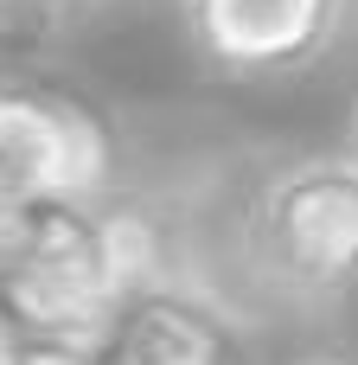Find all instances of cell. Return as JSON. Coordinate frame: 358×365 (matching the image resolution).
I'll return each instance as SVG.
<instances>
[{
    "instance_id": "cell-1",
    "label": "cell",
    "mask_w": 358,
    "mask_h": 365,
    "mask_svg": "<svg viewBox=\"0 0 358 365\" xmlns=\"http://www.w3.org/2000/svg\"><path fill=\"white\" fill-rule=\"evenodd\" d=\"M231 314H333L358 302V160L282 154L224 218Z\"/></svg>"
},
{
    "instance_id": "cell-2",
    "label": "cell",
    "mask_w": 358,
    "mask_h": 365,
    "mask_svg": "<svg viewBox=\"0 0 358 365\" xmlns=\"http://www.w3.org/2000/svg\"><path fill=\"white\" fill-rule=\"evenodd\" d=\"M0 289L13 295L32 334L102 346L115 314L141 289H154V250H147V225L128 186L102 205H45L19 269Z\"/></svg>"
},
{
    "instance_id": "cell-3",
    "label": "cell",
    "mask_w": 358,
    "mask_h": 365,
    "mask_svg": "<svg viewBox=\"0 0 358 365\" xmlns=\"http://www.w3.org/2000/svg\"><path fill=\"white\" fill-rule=\"evenodd\" d=\"M128 186L115 109L51 71H0V199L13 205H102Z\"/></svg>"
},
{
    "instance_id": "cell-4",
    "label": "cell",
    "mask_w": 358,
    "mask_h": 365,
    "mask_svg": "<svg viewBox=\"0 0 358 365\" xmlns=\"http://www.w3.org/2000/svg\"><path fill=\"white\" fill-rule=\"evenodd\" d=\"M179 19L211 77L295 83L333 58L352 0H179Z\"/></svg>"
},
{
    "instance_id": "cell-5",
    "label": "cell",
    "mask_w": 358,
    "mask_h": 365,
    "mask_svg": "<svg viewBox=\"0 0 358 365\" xmlns=\"http://www.w3.org/2000/svg\"><path fill=\"white\" fill-rule=\"evenodd\" d=\"M96 365H256L243 321L186 289H141L102 334Z\"/></svg>"
},
{
    "instance_id": "cell-6",
    "label": "cell",
    "mask_w": 358,
    "mask_h": 365,
    "mask_svg": "<svg viewBox=\"0 0 358 365\" xmlns=\"http://www.w3.org/2000/svg\"><path fill=\"white\" fill-rule=\"evenodd\" d=\"M109 0H0V38H64Z\"/></svg>"
},
{
    "instance_id": "cell-7",
    "label": "cell",
    "mask_w": 358,
    "mask_h": 365,
    "mask_svg": "<svg viewBox=\"0 0 358 365\" xmlns=\"http://www.w3.org/2000/svg\"><path fill=\"white\" fill-rule=\"evenodd\" d=\"M32 225H38V212H32V205L0 199V282L19 269V257H26V244H32Z\"/></svg>"
},
{
    "instance_id": "cell-8",
    "label": "cell",
    "mask_w": 358,
    "mask_h": 365,
    "mask_svg": "<svg viewBox=\"0 0 358 365\" xmlns=\"http://www.w3.org/2000/svg\"><path fill=\"white\" fill-rule=\"evenodd\" d=\"M13 365H96V346H70V340H45V334H32L26 346H19V359Z\"/></svg>"
},
{
    "instance_id": "cell-9",
    "label": "cell",
    "mask_w": 358,
    "mask_h": 365,
    "mask_svg": "<svg viewBox=\"0 0 358 365\" xmlns=\"http://www.w3.org/2000/svg\"><path fill=\"white\" fill-rule=\"evenodd\" d=\"M26 340H32V327L19 321V308H13V295L0 289V365H13V359H19V346H26Z\"/></svg>"
},
{
    "instance_id": "cell-10",
    "label": "cell",
    "mask_w": 358,
    "mask_h": 365,
    "mask_svg": "<svg viewBox=\"0 0 358 365\" xmlns=\"http://www.w3.org/2000/svg\"><path fill=\"white\" fill-rule=\"evenodd\" d=\"M295 365H358V359H346V353H307V359H295Z\"/></svg>"
},
{
    "instance_id": "cell-11",
    "label": "cell",
    "mask_w": 358,
    "mask_h": 365,
    "mask_svg": "<svg viewBox=\"0 0 358 365\" xmlns=\"http://www.w3.org/2000/svg\"><path fill=\"white\" fill-rule=\"evenodd\" d=\"M346 154L358 160V103H352V115H346Z\"/></svg>"
}]
</instances>
